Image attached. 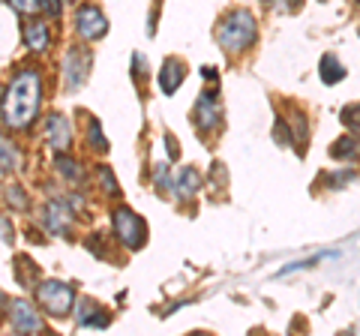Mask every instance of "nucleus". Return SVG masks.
<instances>
[{"mask_svg":"<svg viewBox=\"0 0 360 336\" xmlns=\"http://www.w3.org/2000/svg\"><path fill=\"white\" fill-rule=\"evenodd\" d=\"M201 78H207L210 84H217V82H219V75H217V70H213V66H205V70H201Z\"/></svg>","mask_w":360,"mask_h":336,"instance_id":"28","label":"nucleus"},{"mask_svg":"<svg viewBox=\"0 0 360 336\" xmlns=\"http://www.w3.org/2000/svg\"><path fill=\"white\" fill-rule=\"evenodd\" d=\"M42 103V78L37 70H21L4 93V123L9 129H27Z\"/></svg>","mask_w":360,"mask_h":336,"instance_id":"1","label":"nucleus"},{"mask_svg":"<svg viewBox=\"0 0 360 336\" xmlns=\"http://www.w3.org/2000/svg\"><path fill=\"white\" fill-rule=\"evenodd\" d=\"M75 27L87 42H94V39H103L108 33V18L103 15L99 6L84 4V6H78V13H75Z\"/></svg>","mask_w":360,"mask_h":336,"instance_id":"5","label":"nucleus"},{"mask_svg":"<svg viewBox=\"0 0 360 336\" xmlns=\"http://www.w3.org/2000/svg\"><path fill=\"white\" fill-rule=\"evenodd\" d=\"M45 222H49V228L54 234H66L72 226V214H70V207L63 205V201H51L49 207H45Z\"/></svg>","mask_w":360,"mask_h":336,"instance_id":"10","label":"nucleus"},{"mask_svg":"<svg viewBox=\"0 0 360 336\" xmlns=\"http://www.w3.org/2000/svg\"><path fill=\"white\" fill-rule=\"evenodd\" d=\"M49 141H51L58 150L70 148L72 129H70V120H66L63 115H51V117H49Z\"/></svg>","mask_w":360,"mask_h":336,"instance_id":"11","label":"nucleus"},{"mask_svg":"<svg viewBox=\"0 0 360 336\" xmlns=\"http://www.w3.org/2000/svg\"><path fill=\"white\" fill-rule=\"evenodd\" d=\"M274 138H276L279 144H288V141H291V136H288V127H285V120H276V127H274Z\"/></svg>","mask_w":360,"mask_h":336,"instance_id":"26","label":"nucleus"},{"mask_svg":"<svg viewBox=\"0 0 360 336\" xmlns=\"http://www.w3.org/2000/svg\"><path fill=\"white\" fill-rule=\"evenodd\" d=\"M342 123L352 132H357L360 136V103H354V105H348L345 111H342Z\"/></svg>","mask_w":360,"mask_h":336,"instance_id":"18","label":"nucleus"},{"mask_svg":"<svg viewBox=\"0 0 360 336\" xmlns=\"http://www.w3.org/2000/svg\"><path fill=\"white\" fill-rule=\"evenodd\" d=\"M99 183H103V189H105V193H111V195H117V193H120V189H117V181H115V174H111L105 165H99Z\"/></svg>","mask_w":360,"mask_h":336,"instance_id":"21","label":"nucleus"},{"mask_svg":"<svg viewBox=\"0 0 360 336\" xmlns=\"http://www.w3.org/2000/svg\"><path fill=\"white\" fill-rule=\"evenodd\" d=\"M201 186H205V177H201V172H198V168H193V165L180 168L177 181L172 183L174 195H177L180 201H189L193 195H198V189H201Z\"/></svg>","mask_w":360,"mask_h":336,"instance_id":"8","label":"nucleus"},{"mask_svg":"<svg viewBox=\"0 0 360 336\" xmlns=\"http://www.w3.org/2000/svg\"><path fill=\"white\" fill-rule=\"evenodd\" d=\"M195 117H198V127L210 132V129H217L219 127V120H222V108H219V99L213 91L207 93H201L198 96V105H195Z\"/></svg>","mask_w":360,"mask_h":336,"instance_id":"7","label":"nucleus"},{"mask_svg":"<svg viewBox=\"0 0 360 336\" xmlns=\"http://www.w3.org/2000/svg\"><path fill=\"white\" fill-rule=\"evenodd\" d=\"M39 6L49 13V18H58L60 9H63V0H39Z\"/></svg>","mask_w":360,"mask_h":336,"instance_id":"25","label":"nucleus"},{"mask_svg":"<svg viewBox=\"0 0 360 336\" xmlns=\"http://www.w3.org/2000/svg\"><path fill=\"white\" fill-rule=\"evenodd\" d=\"M87 54L84 51H70V58H66V70H63V75H66V82H70L72 87H78V84H84V78H87Z\"/></svg>","mask_w":360,"mask_h":336,"instance_id":"12","label":"nucleus"},{"mask_svg":"<svg viewBox=\"0 0 360 336\" xmlns=\"http://www.w3.org/2000/svg\"><path fill=\"white\" fill-rule=\"evenodd\" d=\"M58 168L70 177V181H78V177H82V168H78V162H72L70 156H58Z\"/></svg>","mask_w":360,"mask_h":336,"instance_id":"20","label":"nucleus"},{"mask_svg":"<svg viewBox=\"0 0 360 336\" xmlns=\"http://www.w3.org/2000/svg\"><path fill=\"white\" fill-rule=\"evenodd\" d=\"M153 181H156V186H160V189H168V186H172V183H168V165H165V162H156Z\"/></svg>","mask_w":360,"mask_h":336,"instance_id":"23","label":"nucleus"},{"mask_svg":"<svg viewBox=\"0 0 360 336\" xmlns=\"http://www.w3.org/2000/svg\"><path fill=\"white\" fill-rule=\"evenodd\" d=\"M270 9H283V13H291V9L300 6V0H264Z\"/></svg>","mask_w":360,"mask_h":336,"instance_id":"24","label":"nucleus"},{"mask_svg":"<svg viewBox=\"0 0 360 336\" xmlns=\"http://www.w3.org/2000/svg\"><path fill=\"white\" fill-rule=\"evenodd\" d=\"M49 42H51L49 27H45L42 21H27L25 25V46L33 49V51H45L49 49Z\"/></svg>","mask_w":360,"mask_h":336,"instance_id":"13","label":"nucleus"},{"mask_svg":"<svg viewBox=\"0 0 360 336\" xmlns=\"http://www.w3.org/2000/svg\"><path fill=\"white\" fill-rule=\"evenodd\" d=\"M6 198L13 201L15 207H25V195H21V189H18V186H13V189H9V193H6Z\"/></svg>","mask_w":360,"mask_h":336,"instance_id":"27","label":"nucleus"},{"mask_svg":"<svg viewBox=\"0 0 360 336\" xmlns=\"http://www.w3.org/2000/svg\"><path fill=\"white\" fill-rule=\"evenodd\" d=\"M9 6L15 9V13H21V15H33L39 9V0H6Z\"/></svg>","mask_w":360,"mask_h":336,"instance_id":"22","label":"nucleus"},{"mask_svg":"<svg viewBox=\"0 0 360 336\" xmlns=\"http://www.w3.org/2000/svg\"><path fill=\"white\" fill-rule=\"evenodd\" d=\"M78 324L82 328H108V316L96 304H82V312H78Z\"/></svg>","mask_w":360,"mask_h":336,"instance_id":"14","label":"nucleus"},{"mask_svg":"<svg viewBox=\"0 0 360 336\" xmlns=\"http://www.w3.org/2000/svg\"><path fill=\"white\" fill-rule=\"evenodd\" d=\"M4 300H6V297H4V291H0V304H4Z\"/></svg>","mask_w":360,"mask_h":336,"instance_id":"29","label":"nucleus"},{"mask_svg":"<svg viewBox=\"0 0 360 336\" xmlns=\"http://www.w3.org/2000/svg\"><path fill=\"white\" fill-rule=\"evenodd\" d=\"M18 165V150L6 138H0V172H13Z\"/></svg>","mask_w":360,"mask_h":336,"instance_id":"17","label":"nucleus"},{"mask_svg":"<svg viewBox=\"0 0 360 336\" xmlns=\"http://www.w3.org/2000/svg\"><path fill=\"white\" fill-rule=\"evenodd\" d=\"M217 39H219V46L231 54L250 49L255 39V18L250 9H234L231 15H225V21L217 27Z\"/></svg>","mask_w":360,"mask_h":336,"instance_id":"2","label":"nucleus"},{"mask_svg":"<svg viewBox=\"0 0 360 336\" xmlns=\"http://www.w3.org/2000/svg\"><path fill=\"white\" fill-rule=\"evenodd\" d=\"M9 321H13V330H18V333H39L42 330L39 312L33 309L27 300H13V306H9Z\"/></svg>","mask_w":360,"mask_h":336,"instance_id":"6","label":"nucleus"},{"mask_svg":"<svg viewBox=\"0 0 360 336\" xmlns=\"http://www.w3.org/2000/svg\"><path fill=\"white\" fill-rule=\"evenodd\" d=\"M37 300L49 316H66L75 304V291L66 283H42L37 288Z\"/></svg>","mask_w":360,"mask_h":336,"instance_id":"4","label":"nucleus"},{"mask_svg":"<svg viewBox=\"0 0 360 336\" xmlns=\"http://www.w3.org/2000/svg\"><path fill=\"white\" fill-rule=\"evenodd\" d=\"M115 234L129 250H141V246L148 243V226H144V219L139 214H132L129 207L115 210Z\"/></svg>","mask_w":360,"mask_h":336,"instance_id":"3","label":"nucleus"},{"mask_svg":"<svg viewBox=\"0 0 360 336\" xmlns=\"http://www.w3.org/2000/svg\"><path fill=\"white\" fill-rule=\"evenodd\" d=\"M330 156H333V160H357V156H360V144L354 138H340L330 148Z\"/></svg>","mask_w":360,"mask_h":336,"instance_id":"16","label":"nucleus"},{"mask_svg":"<svg viewBox=\"0 0 360 336\" xmlns=\"http://www.w3.org/2000/svg\"><path fill=\"white\" fill-rule=\"evenodd\" d=\"M345 75H348V70L336 60V54H324L321 58V82L324 84H336V82H342Z\"/></svg>","mask_w":360,"mask_h":336,"instance_id":"15","label":"nucleus"},{"mask_svg":"<svg viewBox=\"0 0 360 336\" xmlns=\"http://www.w3.org/2000/svg\"><path fill=\"white\" fill-rule=\"evenodd\" d=\"M90 148H94V150H108V141L103 138L99 120H90Z\"/></svg>","mask_w":360,"mask_h":336,"instance_id":"19","label":"nucleus"},{"mask_svg":"<svg viewBox=\"0 0 360 336\" xmlns=\"http://www.w3.org/2000/svg\"><path fill=\"white\" fill-rule=\"evenodd\" d=\"M184 63H180L177 58H168L162 63V70H160V87H162V93L172 96L180 84H184Z\"/></svg>","mask_w":360,"mask_h":336,"instance_id":"9","label":"nucleus"}]
</instances>
